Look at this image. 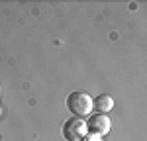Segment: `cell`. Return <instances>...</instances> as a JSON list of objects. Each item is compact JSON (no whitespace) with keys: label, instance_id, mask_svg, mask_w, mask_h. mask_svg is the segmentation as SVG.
Listing matches in <instances>:
<instances>
[{"label":"cell","instance_id":"obj_1","mask_svg":"<svg viewBox=\"0 0 147 141\" xmlns=\"http://www.w3.org/2000/svg\"><path fill=\"white\" fill-rule=\"evenodd\" d=\"M67 108L75 117H84L92 110V98L86 92H71L67 96Z\"/></svg>","mask_w":147,"mask_h":141},{"label":"cell","instance_id":"obj_2","mask_svg":"<svg viewBox=\"0 0 147 141\" xmlns=\"http://www.w3.org/2000/svg\"><path fill=\"white\" fill-rule=\"evenodd\" d=\"M84 126H86V133L96 135V137H104V135L110 131V128H112L110 117L106 116V114H94V116H88V120L84 122Z\"/></svg>","mask_w":147,"mask_h":141},{"label":"cell","instance_id":"obj_3","mask_svg":"<svg viewBox=\"0 0 147 141\" xmlns=\"http://www.w3.org/2000/svg\"><path fill=\"white\" fill-rule=\"evenodd\" d=\"M86 135V126L82 117H69L63 124V137L67 141H79Z\"/></svg>","mask_w":147,"mask_h":141},{"label":"cell","instance_id":"obj_4","mask_svg":"<svg viewBox=\"0 0 147 141\" xmlns=\"http://www.w3.org/2000/svg\"><path fill=\"white\" fill-rule=\"evenodd\" d=\"M92 108H96V114H106L114 108V100L108 94H100L92 100Z\"/></svg>","mask_w":147,"mask_h":141},{"label":"cell","instance_id":"obj_5","mask_svg":"<svg viewBox=\"0 0 147 141\" xmlns=\"http://www.w3.org/2000/svg\"><path fill=\"white\" fill-rule=\"evenodd\" d=\"M82 141H100V137H96V135H90V133H86V135L82 137Z\"/></svg>","mask_w":147,"mask_h":141}]
</instances>
